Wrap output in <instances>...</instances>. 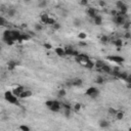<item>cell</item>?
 <instances>
[{
    "label": "cell",
    "instance_id": "6da1fadb",
    "mask_svg": "<svg viewBox=\"0 0 131 131\" xmlns=\"http://www.w3.org/2000/svg\"><path fill=\"white\" fill-rule=\"evenodd\" d=\"M4 99L6 101H8L9 103H11V104H16V105L19 104L18 97L16 95H14L12 91H5L4 92Z\"/></svg>",
    "mask_w": 131,
    "mask_h": 131
},
{
    "label": "cell",
    "instance_id": "7a4b0ae2",
    "mask_svg": "<svg viewBox=\"0 0 131 131\" xmlns=\"http://www.w3.org/2000/svg\"><path fill=\"white\" fill-rule=\"evenodd\" d=\"M46 105L52 112H58L60 110V103L57 100H48L46 101Z\"/></svg>",
    "mask_w": 131,
    "mask_h": 131
},
{
    "label": "cell",
    "instance_id": "3957f363",
    "mask_svg": "<svg viewBox=\"0 0 131 131\" xmlns=\"http://www.w3.org/2000/svg\"><path fill=\"white\" fill-rule=\"evenodd\" d=\"M98 94H99V91H98V89L95 88V87H90V88H88V89L86 90V95H88V96H90V97H92V98L97 97Z\"/></svg>",
    "mask_w": 131,
    "mask_h": 131
},
{
    "label": "cell",
    "instance_id": "277c9868",
    "mask_svg": "<svg viewBox=\"0 0 131 131\" xmlns=\"http://www.w3.org/2000/svg\"><path fill=\"white\" fill-rule=\"evenodd\" d=\"M107 58L114 62H117V63H121L124 61V57L119 56V55H110V56H107Z\"/></svg>",
    "mask_w": 131,
    "mask_h": 131
},
{
    "label": "cell",
    "instance_id": "5b68a950",
    "mask_svg": "<svg viewBox=\"0 0 131 131\" xmlns=\"http://www.w3.org/2000/svg\"><path fill=\"white\" fill-rule=\"evenodd\" d=\"M114 20H115V23L117 24V25H124L125 24V17H124V15H115V17H114Z\"/></svg>",
    "mask_w": 131,
    "mask_h": 131
},
{
    "label": "cell",
    "instance_id": "8992f818",
    "mask_svg": "<svg viewBox=\"0 0 131 131\" xmlns=\"http://www.w3.org/2000/svg\"><path fill=\"white\" fill-rule=\"evenodd\" d=\"M41 18H42V21L43 23H45V24H54V20L52 19V18H50L48 15H42L41 16Z\"/></svg>",
    "mask_w": 131,
    "mask_h": 131
},
{
    "label": "cell",
    "instance_id": "52a82bcc",
    "mask_svg": "<svg viewBox=\"0 0 131 131\" xmlns=\"http://www.w3.org/2000/svg\"><path fill=\"white\" fill-rule=\"evenodd\" d=\"M32 95V91H30V90H24L21 93H20V95H19V97L20 98H27V97H30Z\"/></svg>",
    "mask_w": 131,
    "mask_h": 131
},
{
    "label": "cell",
    "instance_id": "ba28073f",
    "mask_svg": "<svg viewBox=\"0 0 131 131\" xmlns=\"http://www.w3.org/2000/svg\"><path fill=\"white\" fill-rule=\"evenodd\" d=\"M87 12H88V14H89V15H90L92 18H94V17L96 16V11H95L93 8H88Z\"/></svg>",
    "mask_w": 131,
    "mask_h": 131
},
{
    "label": "cell",
    "instance_id": "9c48e42d",
    "mask_svg": "<svg viewBox=\"0 0 131 131\" xmlns=\"http://www.w3.org/2000/svg\"><path fill=\"white\" fill-rule=\"evenodd\" d=\"M108 121H106V120H101L100 122H99V126L101 127V128H106V127H108Z\"/></svg>",
    "mask_w": 131,
    "mask_h": 131
},
{
    "label": "cell",
    "instance_id": "30bf717a",
    "mask_svg": "<svg viewBox=\"0 0 131 131\" xmlns=\"http://www.w3.org/2000/svg\"><path fill=\"white\" fill-rule=\"evenodd\" d=\"M71 84L74 85V86H79V85L82 84V80H81V79H74Z\"/></svg>",
    "mask_w": 131,
    "mask_h": 131
},
{
    "label": "cell",
    "instance_id": "8fae6325",
    "mask_svg": "<svg viewBox=\"0 0 131 131\" xmlns=\"http://www.w3.org/2000/svg\"><path fill=\"white\" fill-rule=\"evenodd\" d=\"M55 52H56L58 55H60V56H62V55L66 54L64 49H62V48H56V49H55Z\"/></svg>",
    "mask_w": 131,
    "mask_h": 131
},
{
    "label": "cell",
    "instance_id": "7c38bea8",
    "mask_svg": "<svg viewBox=\"0 0 131 131\" xmlns=\"http://www.w3.org/2000/svg\"><path fill=\"white\" fill-rule=\"evenodd\" d=\"M94 23H95L96 25H100V24H101V17L98 16V15H96V16L94 17Z\"/></svg>",
    "mask_w": 131,
    "mask_h": 131
},
{
    "label": "cell",
    "instance_id": "4fadbf2b",
    "mask_svg": "<svg viewBox=\"0 0 131 131\" xmlns=\"http://www.w3.org/2000/svg\"><path fill=\"white\" fill-rule=\"evenodd\" d=\"M7 13H8V15H9V16H13V15H14V13H15V10H14V9H12V8H10V9H8Z\"/></svg>",
    "mask_w": 131,
    "mask_h": 131
},
{
    "label": "cell",
    "instance_id": "5bb4252c",
    "mask_svg": "<svg viewBox=\"0 0 131 131\" xmlns=\"http://www.w3.org/2000/svg\"><path fill=\"white\" fill-rule=\"evenodd\" d=\"M19 128H20L21 131H30V128L26 125H21V126H19Z\"/></svg>",
    "mask_w": 131,
    "mask_h": 131
},
{
    "label": "cell",
    "instance_id": "9a60e30c",
    "mask_svg": "<svg viewBox=\"0 0 131 131\" xmlns=\"http://www.w3.org/2000/svg\"><path fill=\"white\" fill-rule=\"evenodd\" d=\"M15 66H16V62H15V61H9V62H8V67L11 68V69L14 68Z\"/></svg>",
    "mask_w": 131,
    "mask_h": 131
},
{
    "label": "cell",
    "instance_id": "2e32d148",
    "mask_svg": "<svg viewBox=\"0 0 131 131\" xmlns=\"http://www.w3.org/2000/svg\"><path fill=\"white\" fill-rule=\"evenodd\" d=\"M96 82L98 83V84H102L103 83V79H102V77H97V79H96Z\"/></svg>",
    "mask_w": 131,
    "mask_h": 131
},
{
    "label": "cell",
    "instance_id": "e0dca14e",
    "mask_svg": "<svg viewBox=\"0 0 131 131\" xmlns=\"http://www.w3.org/2000/svg\"><path fill=\"white\" fill-rule=\"evenodd\" d=\"M46 4H47V3H46V1H41V2H39V3H38V6H39V7H44Z\"/></svg>",
    "mask_w": 131,
    "mask_h": 131
},
{
    "label": "cell",
    "instance_id": "ac0fdd59",
    "mask_svg": "<svg viewBox=\"0 0 131 131\" xmlns=\"http://www.w3.org/2000/svg\"><path fill=\"white\" fill-rule=\"evenodd\" d=\"M58 95H59L60 97L64 96V95H66V90H59V92H58Z\"/></svg>",
    "mask_w": 131,
    "mask_h": 131
},
{
    "label": "cell",
    "instance_id": "d6986e66",
    "mask_svg": "<svg viewBox=\"0 0 131 131\" xmlns=\"http://www.w3.org/2000/svg\"><path fill=\"white\" fill-rule=\"evenodd\" d=\"M5 23H6V21H5V19H4L2 16H0V26H4V25H5Z\"/></svg>",
    "mask_w": 131,
    "mask_h": 131
},
{
    "label": "cell",
    "instance_id": "ffe728a7",
    "mask_svg": "<svg viewBox=\"0 0 131 131\" xmlns=\"http://www.w3.org/2000/svg\"><path fill=\"white\" fill-rule=\"evenodd\" d=\"M35 28H36L37 31H41V30H42V26H40L39 24H37V25L35 26Z\"/></svg>",
    "mask_w": 131,
    "mask_h": 131
},
{
    "label": "cell",
    "instance_id": "44dd1931",
    "mask_svg": "<svg viewBox=\"0 0 131 131\" xmlns=\"http://www.w3.org/2000/svg\"><path fill=\"white\" fill-rule=\"evenodd\" d=\"M115 116H116L118 119H122V118H123V114H122V113H117V115H115Z\"/></svg>",
    "mask_w": 131,
    "mask_h": 131
},
{
    "label": "cell",
    "instance_id": "7402d4cb",
    "mask_svg": "<svg viewBox=\"0 0 131 131\" xmlns=\"http://www.w3.org/2000/svg\"><path fill=\"white\" fill-rule=\"evenodd\" d=\"M74 24H75V26H77V27H78V26H80V25H81V21H80L79 19H75Z\"/></svg>",
    "mask_w": 131,
    "mask_h": 131
},
{
    "label": "cell",
    "instance_id": "603a6c76",
    "mask_svg": "<svg viewBox=\"0 0 131 131\" xmlns=\"http://www.w3.org/2000/svg\"><path fill=\"white\" fill-rule=\"evenodd\" d=\"M115 44L118 45V46H120V45H122V41H121V40H117V41L115 42Z\"/></svg>",
    "mask_w": 131,
    "mask_h": 131
},
{
    "label": "cell",
    "instance_id": "cb8c5ba5",
    "mask_svg": "<svg viewBox=\"0 0 131 131\" xmlns=\"http://www.w3.org/2000/svg\"><path fill=\"white\" fill-rule=\"evenodd\" d=\"M86 37V35L84 34V33H82V34H79V38H85Z\"/></svg>",
    "mask_w": 131,
    "mask_h": 131
},
{
    "label": "cell",
    "instance_id": "d4e9b609",
    "mask_svg": "<svg viewBox=\"0 0 131 131\" xmlns=\"http://www.w3.org/2000/svg\"><path fill=\"white\" fill-rule=\"evenodd\" d=\"M45 47H47V48H51V45H48V44H45Z\"/></svg>",
    "mask_w": 131,
    "mask_h": 131
},
{
    "label": "cell",
    "instance_id": "484cf974",
    "mask_svg": "<svg viewBox=\"0 0 131 131\" xmlns=\"http://www.w3.org/2000/svg\"><path fill=\"white\" fill-rule=\"evenodd\" d=\"M0 51H1V45H0Z\"/></svg>",
    "mask_w": 131,
    "mask_h": 131
}]
</instances>
